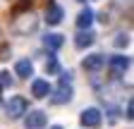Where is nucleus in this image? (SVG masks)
Segmentation results:
<instances>
[{
	"mask_svg": "<svg viewBox=\"0 0 134 129\" xmlns=\"http://www.w3.org/2000/svg\"><path fill=\"white\" fill-rule=\"evenodd\" d=\"M5 110H7L10 120H19L29 110V103H26V98H22V96H12V98L7 101V105H5Z\"/></svg>",
	"mask_w": 134,
	"mask_h": 129,
	"instance_id": "1",
	"label": "nucleus"
},
{
	"mask_svg": "<svg viewBox=\"0 0 134 129\" xmlns=\"http://www.w3.org/2000/svg\"><path fill=\"white\" fill-rule=\"evenodd\" d=\"M81 124L84 127H91V129H96V127H100V122H103V115H100V110L98 108H86L81 112Z\"/></svg>",
	"mask_w": 134,
	"mask_h": 129,
	"instance_id": "2",
	"label": "nucleus"
},
{
	"mask_svg": "<svg viewBox=\"0 0 134 129\" xmlns=\"http://www.w3.org/2000/svg\"><path fill=\"white\" fill-rule=\"evenodd\" d=\"M46 122H48V117H46L43 110H31L26 115V120H24V127L26 129H43Z\"/></svg>",
	"mask_w": 134,
	"mask_h": 129,
	"instance_id": "3",
	"label": "nucleus"
},
{
	"mask_svg": "<svg viewBox=\"0 0 134 129\" xmlns=\"http://www.w3.org/2000/svg\"><path fill=\"white\" fill-rule=\"evenodd\" d=\"M103 64H105V57L100 55V53H93V55H86V57H84L81 67L86 69V72H98Z\"/></svg>",
	"mask_w": 134,
	"mask_h": 129,
	"instance_id": "4",
	"label": "nucleus"
},
{
	"mask_svg": "<svg viewBox=\"0 0 134 129\" xmlns=\"http://www.w3.org/2000/svg\"><path fill=\"white\" fill-rule=\"evenodd\" d=\"M108 64H110L113 74H125V72L129 69V57H127V55H113V57L108 60Z\"/></svg>",
	"mask_w": 134,
	"mask_h": 129,
	"instance_id": "5",
	"label": "nucleus"
},
{
	"mask_svg": "<svg viewBox=\"0 0 134 129\" xmlns=\"http://www.w3.org/2000/svg\"><path fill=\"white\" fill-rule=\"evenodd\" d=\"M31 93H34V98H46V96L50 93V84H48V79H34V84H31Z\"/></svg>",
	"mask_w": 134,
	"mask_h": 129,
	"instance_id": "6",
	"label": "nucleus"
},
{
	"mask_svg": "<svg viewBox=\"0 0 134 129\" xmlns=\"http://www.w3.org/2000/svg\"><path fill=\"white\" fill-rule=\"evenodd\" d=\"M62 14H65V12H62V7H60V5H50V7H48V12H46V22H48L50 26H55V24H60V22H62Z\"/></svg>",
	"mask_w": 134,
	"mask_h": 129,
	"instance_id": "7",
	"label": "nucleus"
},
{
	"mask_svg": "<svg viewBox=\"0 0 134 129\" xmlns=\"http://www.w3.org/2000/svg\"><path fill=\"white\" fill-rule=\"evenodd\" d=\"M62 43H65V38L60 34H48V36H43V45L48 48V50H58V48H62Z\"/></svg>",
	"mask_w": 134,
	"mask_h": 129,
	"instance_id": "8",
	"label": "nucleus"
},
{
	"mask_svg": "<svg viewBox=\"0 0 134 129\" xmlns=\"http://www.w3.org/2000/svg\"><path fill=\"white\" fill-rule=\"evenodd\" d=\"M70 98H72V89L70 86H60L55 96H50V101H53L55 105H62V103H67Z\"/></svg>",
	"mask_w": 134,
	"mask_h": 129,
	"instance_id": "9",
	"label": "nucleus"
},
{
	"mask_svg": "<svg viewBox=\"0 0 134 129\" xmlns=\"http://www.w3.org/2000/svg\"><path fill=\"white\" fill-rule=\"evenodd\" d=\"M91 22H93V12H91L89 7H86V10H81V12H79V17H77V26H79V29H89Z\"/></svg>",
	"mask_w": 134,
	"mask_h": 129,
	"instance_id": "10",
	"label": "nucleus"
},
{
	"mask_svg": "<svg viewBox=\"0 0 134 129\" xmlns=\"http://www.w3.org/2000/svg\"><path fill=\"white\" fill-rule=\"evenodd\" d=\"M14 72L19 74V77H24V79H26V77H31V74H34V64H31L29 60H19V62L14 64Z\"/></svg>",
	"mask_w": 134,
	"mask_h": 129,
	"instance_id": "11",
	"label": "nucleus"
},
{
	"mask_svg": "<svg viewBox=\"0 0 134 129\" xmlns=\"http://www.w3.org/2000/svg\"><path fill=\"white\" fill-rule=\"evenodd\" d=\"M91 43H93V34L91 31H84V29H81V34H77V38H74L77 48H89Z\"/></svg>",
	"mask_w": 134,
	"mask_h": 129,
	"instance_id": "12",
	"label": "nucleus"
},
{
	"mask_svg": "<svg viewBox=\"0 0 134 129\" xmlns=\"http://www.w3.org/2000/svg\"><path fill=\"white\" fill-rule=\"evenodd\" d=\"M46 72H48V74H58V72H60V64H58V60H55L53 55L46 60Z\"/></svg>",
	"mask_w": 134,
	"mask_h": 129,
	"instance_id": "13",
	"label": "nucleus"
},
{
	"mask_svg": "<svg viewBox=\"0 0 134 129\" xmlns=\"http://www.w3.org/2000/svg\"><path fill=\"white\" fill-rule=\"evenodd\" d=\"M3 86H12V79H10L7 72H0V89Z\"/></svg>",
	"mask_w": 134,
	"mask_h": 129,
	"instance_id": "14",
	"label": "nucleus"
},
{
	"mask_svg": "<svg viewBox=\"0 0 134 129\" xmlns=\"http://www.w3.org/2000/svg\"><path fill=\"white\" fill-rule=\"evenodd\" d=\"M70 81H72V74H70V72H67V74H62V77H60V86H67V84H70Z\"/></svg>",
	"mask_w": 134,
	"mask_h": 129,
	"instance_id": "15",
	"label": "nucleus"
},
{
	"mask_svg": "<svg viewBox=\"0 0 134 129\" xmlns=\"http://www.w3.org/2000/svg\"><path fill=\"white\" fill-rule=\"evenodd\" d=\"M127 43H129V38H127L125 34H120V38L115 41V45H127Z\"/></svg>",
	"mask_w": 134,
	"mask_h": 129,
	"instance_id": "16",
	"label": "nucleus"
},
{
	"mask_svg": "<svg viewBox=\"0 0 134 129\" xmlns=\"http://www.w3.org/2000/svg\"><path fill=\"white\" fill-rule=\"evenodd\" d=\"M50 129H62V127H50Z\"/></svg>",
	"mask_w": 134,
	"mask_h": 129,
	"instance_id": "17",
	"label": "nucleus"
}]
</instances>
